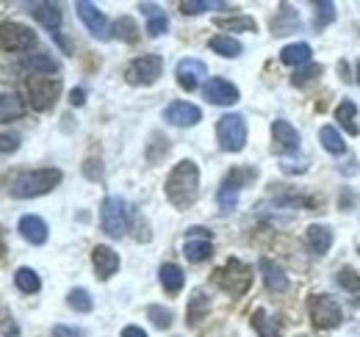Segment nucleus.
Listing matches in <instances>:
<instances>
[{"mask_svg":"<svg viewBox=\"0 0 360 337\" xmlns=\"http://www.w3.org/2000/svg\"><path fill=\"white\" fill-rule=\"evenodd\" d=\"M158 277H161V285H164L167 293H180V291H183L186 277H183L180 265H175V263H164L161 271H158Z\"/></svg>","mask_w":360,"mask_h":337,"instance_id":"5701e85b","label":"nucleus"},{"mask_svg":"<svg viewBox=\"0 0 360 337\" xmlns=\"http://www.w3.org/2000/svg\"><path fill=\"white\" fill-rule=\"evenodd\" d=\"M316 75H321V67H319V64H305V67H300V70L291 75V84L305 86V84H311Z\"/></svg>","mask_w":360,"mask_h":337,"instance_id":"58836bf2","label":"nucleus"},{"mask_svg":"<svg viewBox=\"0 0 360 337\" xmlns=\"http://www.w3.org/2000/svg\"><path fill=\"white\" fill-rule=\"evenodd\" d=\"M20 235H22L28 244L42 246L47 241V224L39 216H22V218H20Z\"/></svg>","mask_w":360,"mask_h":337,"instance_id":"f3484780","label":"nucleus"},{"mask_svg":"<svg viewBox=\"0 0 360 337\" xmlns=\"http://www.w3.org/2000/svg\"><path fill=\"white\" fill-rule=\"evenodd\" d=\"M217 138L225 152H241L247 144V122L241 114H225L217 122Z\"/></svg>","mask_w":360,"mask_h":337,"instance_id":"423d86ee","label":"nucleus"},{"mask_svg":"<svg viewBox=\"0 0 360 337\" xmlns=\"http://www.w3.org/2000/svg\"><path fill=\"white\" fill-rule=\"evenodd\" d=\"M25 91L34 111H50L61 94V78H28Z\"/></svg>","mask_w":360,"mask_h":337,"instance_id":"0eeeda50","label":"nucleus"},{"mask_svg":"<svg viewBox=\"0 0 360 337\" xmlns=\"http://www.w3.org/2000/svg\"><path fill=\"white\" fill-rule=\"evenodd\" d=\"M22 67L31 70V72H42V75H56L58 72V61L47 53H34V55H25L22 58Z\"/></svg>","mask_w":360,"mask_h":337,"instance_id":"b1692460","label":"nucleus"},{"mask_svg":"<svg viewBox=\"0 0 360 337\" xmlns=\"http://www.w3.org/2000/svg\"><path fill=\"white\" fill-rule=\"evenodd\" d=\"M297 337H308V335H297Z\"/></svg>","mask_w":360,"mask_h":337,"instance_id":"09e8293b","label":"nucleus"},{"mask_svg":"<svg viewBox=\"0 0 360 337\" xmlns=\"http://www.w3.org/2000/svg\"><path fill=\"white\" fill-rule=\"evenodd\" d=\"M271 136H274V144H277V150H280V152L291 155V152H297V150H300V133L288 125L285 119L271 122Z\"/></svg>","mask_w":360,"mask_h":337,"instance_id":"2eb2a0df","label":"nucleus"},{"mask_svg":"<svg viewBox=\"0 0 360 337\" xmlns=\"http://www.w3.org/2000/svg\"><path fill=\"white\" fill-rule=\"evenodd\" d=\"M219 208H222V213H230L236 211V205H238V188H233V185H227V183H222V188H219Z\"/></svg>","mask_w":360,"mask_h":337,"instance_id":"4c0bfd02","label":"nucleus"},{"mask_svg":"<svg viewBox=\"0 0 360 337\" xmlns=\"http://www.w3.org/2000/svg\"><path fill=\"white\" fill-rule=\"evenodd\" d=\"M208 47L214 50V53H219V55H225V58H236V55H241V42L238 39H233V37H227V34H219V37H214Z\"/></svg>","mask_w":360,"mask_h":337,"instance_id":"c756f323","label":"nucleus"},{"mask_svg":"<svg viewBox=\"0 0 360 337\" xmlns=\"http://www.w3.org/2000/svg\"><path fill=\"white\" fill-rule=\"evenodd\" d=\"M161 72H164V58L150 53V55H139L128 64L125 81L131 86H150L161 78Z\"/></svg>","mask_w":360,"mask_h":337,"instance_id":"6e6552de","label":"nucleus"},{"mask_svg":"<svg viewBox=\"0 0 360 337\" xmlns=\"http://www.w3.org/2000/svg\"><path fill=\"white\" fill-rule=\"evenodd\" d=\"M358 84H360V64H358Z\"/></svg>","mask_w":360,"mask_h":337,"instance_id":"de8ad7c7","label":"nucleus"},{"mask_svg":"<svg viewBox=\"0 0 360 337\" xmlns=\"http://www.w3.org/2000/svg\"><path fill=\"white\" fill-rule=\"evenodd\" d=\"M14 282H17V288L22 293H39V288H42V279H39V274L34 268H17Z\"/></svg>","mask_w":360,"mask_h":337,"instance_id":"473e14b6","label":"nucleus"},{"mask_svg":"<svg viewBox=\"0 0 360 337\" xmlns=\"http://www.w3.org/2000/svg\"><path fill=\"white\" fill-rule=\"evenodd\" d=\"M335 282L341 285V291H347V293L352 296V301H360V274L358 271H352V268H341V271L335 274Z\"/></svg>","mask_w":360,"mask_h":337,"instance_id":"72a5a7b5","label":"nucleus"},{"mask_svg":"<svg viewBox=\"0 0 360 337\" xmlns=\"http://www.w3.org/2000/svg\"><path fill=\"white\" fill-rule=\"evenodd\" d=\"M111 37L128 44L139 42V25H136L134 17H120V20L111 25Z\"/></svg>","mask_w":360,"mask_h":337,"instance_id":"bb28decb","label":"nucleus"},{"mask_svg":"<svg viewBox=\"0 0 360 337\" xmlns=\"http://www.w3.org/2000/svg\"><path fill=\"white\" fill-rule=\"evenodd\" d=\"M75 11H78V17H81V22L86 25V31H89L94 39H108L111 37V28H108V20H105V14L94 6V3H86V0H81V3H75Z\"/></svg>","mask_w":360,"mask_h":337,"instance_id":"9d476101","label":"nucleus"},{"mask_svg":"<svg viewBox=\"0 0 360 337\" xmlns=\"http://www.w3.org/2000/svg\"><path fill=\"white\" fill-rule=\"evenodd\" d=\"M261 274H264V282H266V288H269L271 293H285L288 291V277H285V271L269 260V257H261Z\"/></svg>","mask_w":360,"mask_h":337,"instance_id":"dca6fc26","label":"nucleus"},{"mask_svg":"<svg viewBox=\"0 0 360 337\" xmlns=\"http://www.w3.org/2000/svg\"><path fill=\"white\" fill-rule=\"evenodd\" d=\"M164 119L175 127H191L202 119V111L197 105H191V103L178 100V103H172V105L164 108Z\"/></svg>","mask_w":360,"mask_h":337,"instance_id":"ddd939ff","label":"nucleus"},{"mask_svg":"<svg viewBox=\"0 0 360 337\" xmlns=\"http://www.w3.org/2000/svg\"><path fill=\"white\" fill-rule=\"evenodd\" d=\"M308 315L314 321L316 329H335L344 315H341V307L335 304V298L327 293H314L308 298Z\"/></svg>","mask_w":360,"mask_h":337,"instance_id":"39448f33","label":"nucleus"},{"mask_svg":"<svg viewBox=\"0 0 360 337\" xmlns=\"http://www.w3.org/2000/svg\"><path fill=\"white\" fill-rule=\"evenodd\" d=\"M335 20V3H316V20H314V28L316 31H321V28H327L330 22Z\"/></svg>","mask_w":360,"mask_h":337,"instance_id":"e433bc0d","label":"nucleus"},{"mask_svg":"<svg viewBox=\"0 0 360 337\" xmlns=\"http://www.w3.org/2000/svg\"><path fill=\"white\" fill-rule=\"evenodd\" d=\"M31 14L37 17V22H42L47 31H58L64 14H61V6L58 3H34L31 6Z\"/></svg>","mask_w":360,"mask_h":337,"instance_id":"a211bd4d","label":"nucleus"},{"mask_svg":"<svg viewBox=\"0 0 360 337\" xmlns=\"http://www.w3.org/2000/svg\"><path fill=\"white\" fill-rule=\"evenodd\" d=\"M202 94L214 105H233V103H238V88L230 81H225V78H208V84L202 86Z\"/></svg>","mask_w":360,"mask_h":337,"instance_id":"f8f14e48","label":"nucleus"},{"mask_svg":"<svg viewBox=\"0 0 360 337\" xmlns=\"http://www.w3.org/2000/svg\"><path fill=\"white\" fill-rule=\"evenodd\" d=\"M61 171L58 168H34V171H20L11 185H8V194L14 199H34V197H42L50 194L58 183H61Z\"/></svg>","mask_w":360,"mask_h":337,"instance_id":"f03ea898","label":"nucleus"},{"mask_svg":"<svg viewBox=\"0 0 360 337\" xmlns=\"http://www.w3.org/2000/svg\"><path fill=\"white\" fill-rule=\"evenodd\" d=\"M128 216H131V208L122 197H105L103 205H100L103 232H108L111 238H122L125 230H128Z\"/></svg>","mask_w":360,"mask_h":337,"instance_id":"20e7f679","label":"nucleus"},{"mask_svg":"<svg viewBox=\"0 0 360 337\" xmlns=\"http://www.w3.org/2000/svg\"><path fill=\"white\" fill-rule=\"evenodd\" d=\"M305 164H300V161H283V171H288V174H300V171H305Z\"/></svg>","mask_w":360,"mask_h":337,"instance_id":"37998d69","label":"nucleus"},{"mask_svg":"<svg viewBox=\"0 0 360 337\" xmlns=\"http://www.w3.org/2000/svg\"><path fill=\"white\" fill-rule=\"evenodd\" d=\"M0 47L8 53H28L37 47V34L25 22H3L0 25Z\"/></svg>","mask_w":360,"mask_h":337,"instance_id":"1a4fd4ad","label":"nucleus"},{"mask_svg":"<svg viewBox=\"0 0 360 337\" xmlns=\"http://www.w3.org/2000/svg\"><path fill=\"white\" fill-rule=\"evenodd\" d=\"M305 241H308V246H311L314 254H327L330 246H333V232L324 224H311L308 232H305Z\"/></svg>","mask_w":360,"mask_h":337,"instance_id":"6ab92c4d","label":"nucleus"},{"mask_svg":"<svg viewBox=\"0 0 360 337\" xmlns=\"http://www.w3.org/2000/svg\"><path fill=\"white\" fill-rule=\"evenodd\" d=\"M214 282L230 296H244L252 285V268L236 257H230L222 268L214 271Z\"/></svg>","mask_w":360,"mask_h":337,"instance_id":"7ed1b4c3","label":"nucleus"},{"mask_svg":"<svg viewBox=\"0 0 360 337\" xmlns=\"http://www.w3.org/2000/svg\"><path fill=\"white\" fill-rule=\"evenodd\" d=\"M219 3H208V0H183L180 3V11L183 14H202V11H208V8H217Z\"/></svg>","mask_w":360,"mask_h":337,"instance_id":"ea45409f","label":"nucleus"},{"mask_svg":"<svg viewBox=\"0 0 360 337\" xmlns=\"http://www.w3.org/2000/svg\"><path fill=\"white\" fill-rule=\"evenodd\" d=\"M53 337H84L78 329H72V326H53Z\"/></svg>","mask_w":360,"mask_h":337,"instance_id":"79ce46f5","label":"nucleus"},{"mask_svg":"<svg viewBox=\"0 0 360 337\" xmlns=\"http://www.w3.org/2000/svg\"><path fill=\"white\" fill-rule=\"evenodd\" d=\"M167 199L178 208V211H186L197 202V194H200V168L194 161H180L178 166L169 171L167 177Z\"/></svg>","mask_w":360,"mask_h":337,"instance_id":"f257e3e1","label":"nucleus"},{"mask_svg":"<svg viewBox=\"0 0 360 337\" xmlns=\"http://www.w3.org/2000/svg\"><path fill=\"white\" fill-rule=\"evenodd\" d=\"M122 337H147V332L141 326H125L122 329Z\"/></svg>","mask_w":360,"mask_h":337,"instance_id":"a18cd8bd","label":"nucleus"},{"mask_svg":"<svg viewBox=\"0 0 360 337\" xmlns=\"http://www.w3.org/2000/svg\"><path fill=\"white\" fill-rule=\"evenodd\" d=\"M355 117H358V105H355L352 100H344V103L335 108V122H341V127H347L349 136H358Z\"/></svg>","mask_w":360,"mask_h":337,"instance_id":"c85d7f7f","label":"nucleus"},{"mask_svg":"<svg viewBox=\"0 0 360 337\" xmlns=\"http://www.w3.org/2000/svg\"><path fill=\"white\" fill-rule=\"evenodd\" d=\"M91 265H94V271H97V277L100 279H111L117 271H120V254L114 252L111 246H94L91 249Z\"/></svg>","mask_w":360,"mask_h":337,"instance_id":"4468645a","label":"nucleus"},{"mask_svg":"<svg viewBox=\"0 0 360 337\" xmlns=\"http://www.w3.org/2000/svg\"><path fill=\"white\" fill-rule=\"evenodd\" d=\"M147 318L153 321L155 329H169L172 326V310H167L161 304H150L147 307Z\"/></svg>","mask_w":360,"mask_h":337,"instance_id":"f704fd0d","label":"nucleus"},{"mask_svg":"<svg viewBox=\"0 0 360 337\" xmlns=\"http://www.w3.org/2000/svg\"><path fill=\"white\" fill-rule=\"evenodd\" d=\"M25 114V105L22 100L8 91V94H0V122H11V119H20Z\"/></svg>","mask_w":360,"mask_h":337,"instance_id":"a878e982","label":"nucleus"},{"mask_svg":"<svg viewBox=\"0 0 360 337\" xmlns=\"http://www.w3.org/2000/svg\"><path fill=\"white\" fill-rule=\"evenodd\" d=\"M252 329L258 332V337H280V326H277V321H271L266 310L252 312Z\"/></svg>","mask_w":360,"mask_h":337,"instance_id":"2f4dec72","label":"nucleus"},{"mask_svg":"<svg viewBox=\"0 0 360 337\" xmlns=\"http://www.w3.org/2000/svg\"><path fill=\"white\" fill-rule=\"evenodd\" d=\"M139 8H141L144 17H147V34H150V37H161V34H167L169 20H167V14L161 11V6H155V3H141Z\"/></svg>","mask_w":360,"mask_h":337,"instance_id":"aec40b11","label":"nucleus"},{"mask_svg":"<svg viewBox=\"0 0 360 337\" xmlns=\"http://www.w3.org/2000/svg\"><path fill=\"white\" fill-rule=\"evenodd\" d=\"M84 100H86V91L84 88H72L70 91V103L72 105H84Z\"/></svg>","mask_w":360,"mask_h":337,"instance_id":"c03bdc74","label":"nucleus"},{"mask_svg":"<svg viewBox=\"0 0 360 337\" xmlns=\"http://www.w3.org/2000/svg\"><path fill=\"white\" fill-rule=\"evenodd\" d=\"M3 257H6V241H3V227H0V263H3Z\"/></svg>","mask_w":360,"mask_h":337,"instance_id":"49530a36","label":"nucleus"},{"mask_svg":"<svg viewBox=\"0 0 360 337\" xmlns=\"http://www.w3.org/2000/svg\"><path fill=\"white\" fill-rule=\"evenodd\" d=\"M311 44L305 42H294V44H285L283 50H280V61L283 64H288V67H305V64H311Z\"/></svg>","mask_w":360,"mask_h":337,"instance_id":"412c9836","label":"nucleus"},{"mask_svg":"<svg viewBox=\"0 0 360 337\" xmlns=\"http://www.w3.org/2000/svg\"><path fill=\"white\" fill-rule=\"evenodd\" d=\"M319 141H321V147H324L327 152H333V155H341V152L347 150V144H344L341 133L330 125H324L321 130H319Z\"/></svg>","mask_w":360,"mask_h":337,"instance_id":"7c9ffc66","label":"nucleus"},{"mask_svg":"<svg viewBox=\"0 0 360 337\" xmlns=\"http://www.w3.org/2000/svg\"><path fill=\"white\" fill-rule=\"evenodd\" d=\"M208 310H211V298L205 296V291H194V293H191V301H188V312H186L188 326L200 324V321L208 315Z\"/></svg>","mask_w":360,"mask_h":337,"instance_id":"393cba45","label":"nucleus"},{"mask_svg":"<svg viewBox=\"0 0 360 337\" xmlns=\"http://www.w3.org/2000/svg\"><path fill=\"white\" fill-rule=\"evenodd\" d=\"M67 304H70V310H75V312H91L89 291H84V288H72V291L67 293Z\"/></svg>","mask_w":360,"mask_h":337,"instance_id":"c9c22d12","label":"nucleus"},{"mask_svg":"<svg viewBox=\"0 0 360 337\" xmlns=\"http://www.w3.org/2000/svg\"><path fill=\"white\" fill-rule=\"evenodd\" d=\"M205 75H208V67H205L200 58H183V61H178V67H175L178 86L186 88V91H194Z\"/></svg>","mask_w":360,"mask_h":337,"instance_id":"9b49d317","label":"nucleus"},{"mask_svg":"<svg viewBox=\"0 0 360 337\" xmlns=\"http://www.w3.org/2000/svg\"><path fill=\"white\" fill-rule=\"evenodd\" d=\"M211 252H214L211 238H188V241L183 244V254H186V260H191V263H202V260H208Z\"/></svg>","mask_w":360,"mask_h":337,"instance_id":"4be33fe9","label":"nucleus"},{"mask_svg":"<svg viewBox=\"0 0 360 337\" xmlns=\"http://www.w3.org/2000/svg\"><path fill=\"white\" fill-rule=\"evenodd\" d=\"M17 147H20V136L0 133V152H17Z\"/></svg>","mask_w":360,"mask_h":337,"instance_id":"a19ab883","label":"nucleus"},{"mask_svg":"<svg viewBox=\"0 0 360 337\" xmlns=\"http://www.w3.org/2000/svg\"><path fill=\"white\" fill-rule=\"evenodd\" d=\"M214 25L217 28H222V31H255L258 28V22L252 20V17H247V14H238V17H217L214 20Z\"/></svg>","mask_w":360,"mask_h":337,"instance_id":"cd10ccee","label":"nucleus"}]
</instances>
